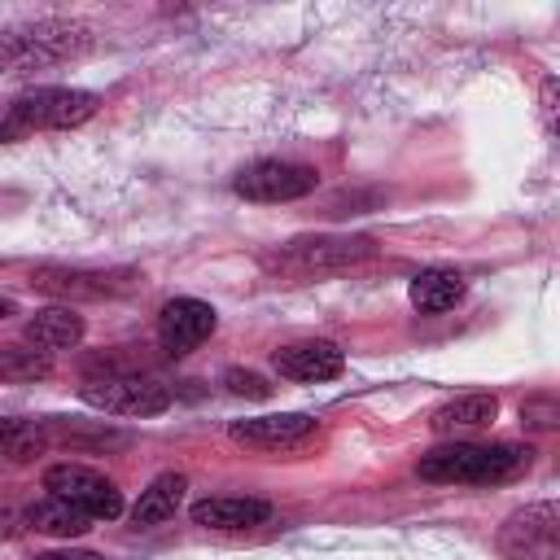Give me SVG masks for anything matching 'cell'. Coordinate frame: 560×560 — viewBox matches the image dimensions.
<instances>
[{
  "label": "cell",
  "instance_id": "obj_9",
  "mask_svg": "<svg viewBox=\"0 0 560 560\" xmlns=\"http://www.w3.org/2000/svg\"><path fill=\"white\" fill-rule=\"evenodd\" d=\"M214 328H219V311L210 302H201V298H171L158 311V341L175 359L197 350Z\"/></svg>",
  "mask_w": 560,
  "mask_h": 560
},
{
  "label": "cell",
  "instance_id": "obj_1",
  "mask_svg": "<svg viewBox=\"0 0 560 560\" xmlns=\"http://www.w3.org/2000/svg\"><path fill=\"white\" fill-rule=\"evenodd\" d=\"M529 446L516 442H446L420 455L416 477L433 486H490L529 468Z\"/></svg>",
  "mask_w": 560,
  "mask_h": 560
},
{
  "label": "cell",
  "instance_id": "obj_23",
  "mask_svg": "<svg viewBox=\"0 0 560 560\" xmlns=\"http://www.w3.org/2000/svg\"><path fill=\"white\" fill-rule=\"evenodd\" d=\"M223 385L236 398H271V381L258 376V372H249V368H228L223 372Z\"/></svg>",
  "mask_w": 560,
  "mask_h": 560
},
{
  "label": "cell",
  "instance_id": "obj_10",
  "mask_svg": "<svg viewBox=\"0 0 560 560\" xmlns=\"http://www.w3.org/2000/svg\"><path fill=\"white\" fill-rule=\"evenodd\" d=\"M315 416L302 411H280V416H254V420H232V442H245L254 451H293L315 438Z\"/></svg>",
  "mask_w": 560,
  "mask_h": 560
},
{
  "label": "cell",
  "instance_id": "obj_15",
  "mask_svg": "<svg viewBox=\"0 0 560 560\" xmlns=\"http://www.w3.org/2000/svg\"><path fill=\"white\" fill-rule=\"evenodd\" d=\"M26 341L35 350H48V354L70 350V346L83 341V315L74 306H61V302L57 306H44V311H35L26 319Z\"/></svg>",
  "mask_w": 560,
  "mask_h": 560
},
{
  "label": "cell",
  "instance_id": "obj_12",
  "mask_svg": "<svg viewBox=\"0 0 560 560\" xmlns=\"http://www.w3.org/2000/svg\"><path fill=\"white\" fill-rule=\"evenodd\" d=\"M271 368L284 376V381H332L346 372V354L337 341H324V337H311V341H293V346H280L271 354Z\"/></svg>",
  "mask_w": 560,
  "mask_h": 560
},
{
  "label": "cell",
  "instance_id": "obj_11",
  "mask_svg": "<svg viewBox=\"0 0 560 560\" xmlns=\"http://www.w3.org/2000/svg\"><path fill=\"white\" fill-rule=\"evenodd\" d=\"M31 284L52 298H114L131 289V271H88V267H35Z\"/></svg>",
  "mask_w": 560,
  "mask_h": 560
},
{
  "label": "cell",
  "instance_id": "obj_21",
  "mask_svg": "<svg viewBox=\"0 0 560 560\" xmlns=\"http://www.w3.org/2000/svg\"><path fill=\"white\" fill-rule=\"evenodd\" d=\"M521 424L525 429H560V394H538L521 402Z\"/></svg>",
  "mask_w": 560,
  "mask_h": 560
},
{
  "label": "cell",
  "instance_id": "obj_2",
  "mask_svg": "<svg viewBox=\"0 0 560 560\" xmlns=\"http://www.w3.org/2000/svg\"><path fill=\"white\" fill-rule=\"evenodd\" d=\"M92 48V31L83 22L70 18H39L31 26H13L0 39V61L9 74H26V70H44L57 61H70L79 52Z\"/></svg>",
  "mask_w": 560,
  "mask_h": 560
},
{
  "label": "cell",
  "instance_id": "obj_6",
  "mask_svg": "<svg viewBox=\"0 0 560 560\" xmlns=\"http://www.w3.org/2000/svg\"><path fill=\"white\" fill-rule=\"evenodd\" d=\"M315 184H319V171L306 162H289V158H258V162L241 166L232 179L236 197L267 201V206L271 201H298V197L315 192Z\"/></svg>",
  "mask_w": 560,
  "mask_h": 560
},
{
  "label": "cell",
  "instance_id": "obj_13",
  "mask_svg": "<svg viewBox=\"0 0 560 560\" xmlns=\"http://www.w3.org/2000/svg\"><path fill=\"white\" fill-rule=\"evenodd\" d=\"M468 293V280L455 271V267H424L411 276L407 284V298L420 315H442V311H455Z\"/></svg>",
  "mask_w": 560,
  "mask_h": 560
},
{
  "label": "cell",
  "instance_id": "obj_16",
  "mask_svg": "<svg viewBox=\"0 0 560 560\" xmlns=\"http://www.w3.org/2000/svg\"><path fill=\"white\" fill-rule=\"evenodd\" d=\"M184 490H188V481H184L179 472H158V477L140 490V499L131 503V525H136V529H149V525L171 521V516L179 512V503H184Z\"/></svg>",
  "mask_w": 560,
  "mask_h": 560
},
{
  "label": "cell",
  "instance_id": "obj_17",
  "mask_svg": "<svg viewBox=\"0 0 560 560\" xmlns=\"http://www.w3.org/2000/svg\"><path fill=\"white\" fill-rule=\"evenodd\" d=\"M499 416V398L494 394H459V398H446L442 407H433L429 416V429L433 433H455V429H481Z\"/></svg>",
  "mask_w": 560,
  "mask_h": 560
},
{
  "label": "cell",
  "instance_id": "obj_4",
  "mask_svg": "<svg viewBox=\"0 0 560 560\" xmlns=\"http://www.w3.org/2000/svg\"><path fill=\"white\" fill-rule=\"evenodd\" d=\"M79 398L105 416H136V420H149V416H162L171 407V389L153 376H140V372H114V376H92L79 385Z\"/></svg>",
  "mask_w": 560,
  "mask_h": 560
},
{
  "label": "cell",
  "instance_id": "obj_8",
  "mask_svg": "<svg viewBox=\"0 0 560 560\" xmlns=\"http://www.w3.org/2000/svg\"><path fill=\"white\" fill-rule=\"evenodd\" d=\"M372 254L368 236H306V241H289L284 249L267 254L262 262L289 276H311V271H328V267H346L354 258Z\"/></svg>",
  "mask_w": 560,
  "mask_h": 560
},
{
  "label": "cell",
  "instance_id": "obj_18",
  "mask_svg": "<svg viewBox=\"0 0 560 560\" xmlns=\"http://www.w3.org/2000/svg\"><path fill=\"white\" fill-rule=\"evenodd\" d=\"M26 525H31L35 534L79 538V534H88V529H92V516H88L83 508L66 503V499H57V494H44V499H35V503L26 508Z\"/></svg>",
  "mask_w": 560,
  "mask_h": 560
},
{
  "label": "cell",
  "instance_id": "obj_3",
  "mask_svg": "<svg viewBox=\"0 0 560 560\" xmlns=\"http://www.w3.org/2000/svg\"><path fill=\"white\" fill-rule=\"evenodd\" d=\"M101 109V96L88 88H35L22 92L0 122V140H22L26 131H70Z\"/></svg>",
  "mask_w": 560,
  "mask_h": 560
},
{
  "label": "cell",
  "instance_id": "obj_20",
  "mask_svg": "<svg viewBox=\"0 0 560 560\" xmlns=\"http://www.w3.org/2000/svg\"><path fill=\"white\" fill-rule=\"evenodd\" d=\"M52 372V354L48 350H26V346H9L0 354V376L4 381H39Z\"/></svg>",
  "mask_w": 560,
  "mask_h": 560
},
{
  "label": "cell",
  "instance_id": "obj_7",
  "mask_svg": "<svg viewBox=\"0 0 560 560\" xmlns=\"http://www.w3.org/2000/svg\"><path fill=\"white\" fill-rule=\"evenodd\" d=\"M44 490L83 508L92 521H118L122 516V494L109 477H101L96 468H83V464H52L44 472Z\"/></svg>",
  "mask_w": 560,
  "mask_h": 560
},
{
  "label": "cell",
  "instance_id": "obj_22",
  "mask_svg": "<svg viewBox=\"0 0 560 560\" xmlns=\"http://www.w3.org/2000/svg\"><path fill=\"white\" fill-rule=\"evenodd\" d=\"M538 114H542V127L551 136V144L560 149V79L547 74L542 88H538Z\"/></svg>",
  "mask_w": 560,
  "mask_h": 560
},
{
  "label": "cell",
  "instance_id": "obj_5",
  "mask_svg": "<svg viewBox=\"0 0 560 560\" xmlns=\"http://www.w3.org/2000/svg\"><path fill=\"white\" fill-rule=\"evenodd\" d=\"M499 551L508 560H560V499L516 508L499 525Z\"/></svg>",
  "mask_w": 560,
  "mask_h": 560
},
{
  "label": "cell",
  "instance_id": "obj_14",
  "mask_svg": "<svg viewBox=\"0 0 560 560\" xmlns=\"http://www.w3.org/2000/svg\"><path fill=\"white\" fill-rule=\"evenodd\" d=\"M267 516H271V503L245 499V494H214L192 503V525L201 529H249V525H262Z\"/></svg>",
  "mask_w": 560,
  "mask_h": 560
},
{
  "label": "cell",
  "instance_id": "obj_19",
  "mask_svg": "<svg viewBox=\"0 0 560 560\" xmlns=\"http://www.w3.org/2000/svg\"><path fill=\"white\" fill-rule=\"evenodd\" d=\"M0 446H4L9 464H26V459H35L48 446V429L39 420H18L13 416V420L0 424Z\"/></svg>",
  "mask_w": 560,
  "mask_h": 560
},
{
  "label": "cell",
  "instance_id": "obj_24",
  "mask_svg": "<svg viewBox=\"0 0 560 560\" xmlns=\"http://www.w3.org/2000/svg\"><path fill=\"white\" fill-rule=\"evenodd\" d=\"M35 560H105L96 551H79V547H61V551H39Z\"/></svg>",
  "mask_w": 560,
  "mask_h": 560
}]
</instances>
